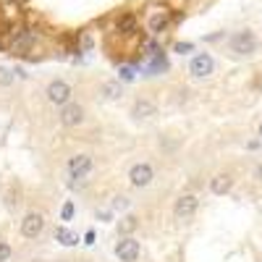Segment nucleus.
<instances>
[{"label": "nucleus", "instance_id": "nucleus-4", "mask_svg": "<svg viewBox=\"0 0 262 262\" xmlns=\"http://www.w3.org/2000/svg\"><path fill=\"white\" fill-rule=\"evenodd\" d=\"M45 95H48V100H50L53 105L63 107L66 102H71V97H74V86H71L69 81H63V79H53V81L45 86Z\"/></svg>", "mask_w": 262, "mask_h": 262}, {"label": "nucleus", "instance_id": "nucleus-25", "mask_svg": "<svg viewBox=\"0 0 262 262\" xmlns=\"http://www.w3.org/2000/svg\"><path fill=\"white\" fill-rule=\"evenodd\" d=\"M259 137H262V123H259Z\"/></svg>", "mask_w": 262, "mask_h": 262}, {"label": "nucleus", "instance_id": "nucleus-27", "mask_svg": "<svg viewBox=\"0 0 262 262\" xmlns=\"http://www.w3.org/2000/svg\"><path fill=\"white\" fill-rule=\"evenodd\" d=\"M81 262H90V259H81Z\"/></svg>", "mask_w": 262, "mask_h": 262}, {"label": "nucleus", "instance_id": "nucleus-14", "mask_svg": "<svg viewBox=\"0 0 262 262\" xmlns=\"http://www.w3.org/2000/svg\"><path fill=\"white\" fill-rule=\"evenodd\" d=\"M53 236H55V242L63 244V247H76L79 244V233L71 231V228H66V226H58Z\"/></svg>", "mask_w": 262, "mask_h": 262}, {"label": "nucleus", "instance_id": "nucleus-7", "mask_svg": "<svg viewBox=\"0 0 262 262\" xmlns=\"http://www.w3.org/2000/svg\"><path fill=\"white\" fill-rule=\"evenodd\" d=\"M152 179H155V168H152L149 163H137V165L128 168V181H131V186L144 189V186L152 184Z\"/></svg>", "mask_w": 262, "mask_h": 262}, {"label": "nucleus", "instance_id": "nucleus-16", "mask_svg": "<svg viewBox=\"0 0 262 262\" xmlns=\"http://www.w3.org/2000/svg\"><path fill=\"white\" fill-rule=\"evenodd\" d=\"M137 228H139V217L137 215H126V217L118 221V233H123V236H128L131 231H137Z\"/></svg>", "mask_w": 262, "mask_h": 262}, {"label": "nucleus", "instance_id": "nucleus-6", "mask_svg": "<svg viewBox=\"0 0 262 262\" xmlns=\"http://www.w3.org/2000/svg\"><path fill=\"white\" fill-rule=\"evenodd\" d=\"M200 210V196L196 194H181L176 202H173V215L179 217V221H189V217L196 215Z\"/></svg>", "mask_w": 262, "mask_h": 262}, {"label": "nucleus", "instance_id": "nucleus-19", "mask_svg": "<svg viewBox=\"0 0 262 262\" xmlns=\"http://www.w3.org/2000/svg\"><path fill=\"white\" fill-rule=\"evenodd\" d=\"M128 205H131V200H128V196H123V194L113 200V210H126Z\"/></svg>", "mask_w": 262, "mask_h": 262}, {"label": "nucleus", "instance_id": "nucleus-17", "mask_svg": "<svg viewBox=\"0 0 262 262\" xmlns=\"http://www.w3.org/2000/svg\"><path fill=\"white\" fill-rule=\"evenodd\" d=\"M11 254H13V247L8 242H0V262H8Z\"/></svg>", "mask_w": 262, "mask_h": 262}, {"label": "nucleus", "instance_id": "nucleus-3", "mask_svg": "<svg viewBox=\"0 0 262 262\" xmlns=\"http://www.w3.org/2000/svg\"><path fill=\"white\" fill-rule=\"evenodd\" d=\"M66 170H69V179H86L90 173L95 170V158L86 155V152H81V155H74L69 158V163H66Z\"/></svg>", "mask_w": 262, "mask_h": 262}, {"label": "nucleus", "instance_id": "nucleus-15", "mask_svg": "<svg viewBox=\"0 0 262 262\" xmlns=\"http://www.w3.org/2000/svg\"><path fill=\"white\" fill-rule=\"evenodd\" d=\"M100 95H102L105 100H118V97L123 95V84H121V81H105V84L100 86Z\"/></svg>", "mask_w": 262, "mask_h": 262}, {"label": "nucleus", "instance_id": "nucleus-22", "mask_svg": "<svg viewBox=\"0 0 262 262\" xmlns=\"http://www.w3.org/2000/svg\"><path fill=\"white\" fill-rule=\"evenodd\" d=\"M134 76H137V74H134V69H131V66H123V69H121V79H123V81H134Z\"/></svg>", "mask_w": 262, "mask_h": 262}, {"label": "nucleus", "instance_id": "nucleus-2", "mask_svg": "<svg viewBox=\"0 0 262 262\" xmlns=\"http://www.w3.org/2000/svg\"><path fill=\"white\" fill-rule=\"evenodd\" d=\"M45 215H42L39 210H32L24 215V221H21V236L29 238V242H34V238H39L42 233H45Z\"/></svg>", "mask_w": 262, "mask_h": 262}, {"label": "nucleus", "instance_id": "nucleus-20", "mask_svg": "<svg viewBox=\"0 0 262 262\" xmlns=\"http://www.w3.org/2000/svg\"><path fill=\"white\" fill-rule=\"evenodd\" d=\"M173 50L181 53V55H186V53H191V50H194V45H191V42H176V45H173Z\"/></svg>", "mask_w": 262, "mask_h": 262}, {"label": "nucleus", "instance_id": "nucleus-1", "mask_svg": "<svg viewBox=\"0 0 262 262\" xmlns=\"http://www.w3.org/2000/svg\"><path fill=\"white\" fill-rule=\"evenodd\" d=\"M259 48V39L252 29H242V32H233L231 39H228V50L238 58H247V55H254Z\"/></svg>", "mask_w": 262, "mask_h": 262}, {"label": "nucleus", "instance_id": "nucleus-21", "mask_svg": "<svg viewBox=\"0 0 262 262\" xmlns=\"http://www.w3.org/2000/svg\"><path fill=\"white\" fill-rule=\"evenodd\" d=\"M13 81V71H8V69H3V66H0V84H11Z\"/></svg>", "mask_w": 262, "mask_h": 262}, {"label": "nucleus", "instance_id": "nucleus-5", "mask_svg": "<svg viewBox=\"0 0 262 262\" xmlns=\"http://www.w3.org/2000/svg\"><path fill=\"white\" fill-rule=\"evenodd\" d=\"M84 107L79 105V102H66L60 111H58V121H60V126L63 128H76V126H81L84 123Z\"/></svg>", "mask_w": 262, "mask_h": 262}, {"label": "nucleus", "instance_id": "nucleus-9", "mask_svg": "<svg viewBox=\"0 0 262 262\" xmlns=\"http://www.w3.org/2000/svg\"><path fill=\"white\" fill-rule=\"evenodd\" d=\"M212 71H215V60H212L210 53H196L189 63V74L194 79H207Z\"/></svg>", "mask_w": 262, "mask_h": 262}, {"label": "nucleus", "instance_id": "nucleus-23", "mask_svg": "<svg viewBox=\"0 0 262 262\" xmlns=\"http://www.w3.org/2000/svg\"><path fill=\"white\" fill-rule=\"evenodd\" d=\"M84 238H86L84 244H95V231H86V236H84Z\"/></svg>", "mask_w": 262, "mask_h": 262}, {"label": "nucleus", "instance_id": "nucleus-18", "mask_svg": "<svg viewBox=\"0 0 262 262\" xmlns=\"http://www.w3.org/2000/svg\"><path fill=\"white\" fill-rule=\"evenodd\" d=\"M71 217H74V202H66L60 210V221H71Z\"/></svg>", "mask_w": 262, "mask_h": 262}, {"label": "nucleus", "instance_id": "nucleus-10", "mask_svg": "<svg viewBox=\"0 0 262 262\" xmlns=\"http://www.w3.org/2000/svg\"><path fill=\"white\" fill-rule=\"evenodd\" d=\"M168 27H170V11L168 8H160L149 16V32L152 34H163Z\"/></svg>", "mask_w": 262, "mask_h": 262}, {"label": "nucleus", "instance_id": "nucleus-13", "mask_svg": "<svg viewBox=\"0 0 262 262\" xmlns=\"http://www.w3.org/2000/svg\"><path fill=\"white\" fill-rule=\"evenodd\" d=\"M131 116L134 118H152V116H158V105L152 100H137L134 107H131Z\"/></svg>", "mask_w": 262, "mask_h": 262}, {"label": "nucleus", "instance_id": "nucleus-26", "mask_svg": "<svg viewBox=\"0 0 262 262\" xmlns=\"http://www.w3.org/2000/svg\"><path fill=\"white\" fill-rule=\"evenodd\" d=\"M58 262H71V259H58Z\"/></svg>", "mask_w": 262, "mask_h": 262}, {"label": "nucleus", "instance_id": "nucleus-8", "mask_svg": "<svg viewBox=\"0 0 262 262\" xmlns=\"http://www.w3.org/2000/svg\"><path fill=\"white\" fill-rule=\"evenodd\" d=\"M139 254H142V244L137 242L134 236H123L121 242L116 244V257L121 262H137Z\"/></svg>", "mask_w": 262, "mask_h": 262}, {"label": "nucleus", "instance_id": "nucleus-24", "mask_svg": "<svg viewBox=\"0 0 262 262\" xmlns=\"http://www.w3.org/2000/svg\"><path fill=\"white\" fill-rule=\"evenodd\" d=\"M254 176H257V179H259V181H262V165H259V168H257V170H254Z\"/></svg>", "mask_w": 262, "mask_h": 262}, {"label": "nucleus", "instance_id": "nucleus-11", "mask_svg": "<svg viewBox=\"0 0 262 262\" xmlns=\"http://www.w3.org/2000/svg\"><path fill=\"white\" fill-rule=\"evenodd\" d=\"M231 186H233V176H231V173H217V176H212V179H210V191H212L215 196L228 194V191H231Z\"/></svg>", "mask_w": 262, "mask_h": 262}, {"label": "nucleus", "instance_id": "nucleus-12", "mask_svg": "<svg viewBox=\"0 0 262 262\" xmlns=\"http://www.w3.org/2000/svg\"><path fill=\"white\" fill-rule=\"evenodd\" d=\"M137 29H139V21H137V16L131 11H126V13H121L116 18V32L118 34H134Z\"/></svg>", "mask_w": 262, "mask_h": 262}]
</instances>
